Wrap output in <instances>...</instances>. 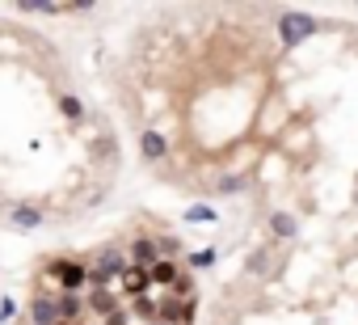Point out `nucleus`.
Segmentation results:
<instances>
[{"label": "nucleus", "mask_w": 358, "mask_h": 325, "mask_svg": "<svg viewBox=\"0 0 358 325\" xmlns=\"http://www.w3.org/2000/svg\"><path fill=\"white\" fill-rule=\"evenodd\" d=\"M316 34V18H308V13H282L278 18V43L287 47V51H295L299 43H308Z\"/></svg>", "instance_id": "obj_1"}, {"label": "nucleus", "mask_w": 358, "mask_h": 325, "mask_svg": "<svg viewBox=\"0 0 358 325\" xmlns=\"http://www.w3.org/2000/svg\"><path fill=\"white\" fill-rule=\"evenodd\" d=\"M47 275H51V279H59V287H64V291H72V296H80V287H85V283H93V266H80V262H51V266H47Z\"/></svg>", "instance_id": "obj_2"}, {"label": "nucleus", "mask_w": 358, "mask_h": 325, "mask_svg": "<svg viewBox=\"0 0 358 325\" xmlns=\"http://www.w3.org/2000/svg\"><path fill=\"white\" fill-rule=\"evenodd\" d=\"M127 254L122 249H106L101 258H97V266H93V287H106L110 279H127Z\"/></svg>", "instance_id": "obj_3"}, {"label": "nucleus", "mask_w": 358, "mask_h": 325, "mask_svg": "<svg viewBox=\"0 0 358 325\" xmlns=\"http://www.w3.org/2000/svg\"><path fill=\"white\" fill-rule=\"evenodd\" d=\"M30 321H34V325H59V300H51V296H34V304H30Z\"/></svg>", "instance_id": "obj_4"}, {"label": "nucleus", "mask_w": 358, "mask_h": 325, "mask_svg": "<svg viewBox=\"0 0 358 325\" xmlns=\"http://www.w3.org/2000/svg\"><path fill=\"white\" fill-rule=\"evenodd\" d=\"M270 233L278 241H291V237H299V220L291 212H270Z\"/></svg>", "instance_id": "obj_5"}, {"label": "nucleus", "mask_w": 358, "mask_h": 325, "mask_svg": "<svg viewBox=\"0 0 358 325\" xmlns=\"http://www.w3.org/2000/svg\"><path fill=\"white\" fill-rule=\"evenodd\" d=\"M131 258L148 270V266H156V262H160V249H156V241H152V237H139V241L131 245Z\"/></svg>", "instance_id": "obj_6"}, {"label": "nucleus", "mask_w": 358, "mask_h": 325, "mask_svg": "<svg viewBox=\"0 0 358 325\" xmlns=\"http://www.w3.org/2000/svg\"><path fill=\"white\" fill-rule=\"evenodd\" d=\"M148 275H152V283H160V287H173L177 279H182V270H177V262H169V258H160L156 266H148Z\"/></svg>", "instance_id": "obj_7"}, {"label": "nucleus", "mask_w": 358, "mask_h": 325, "mask_svg": "<svg viewBox=\"0 0 358 325\" xmlns=\"http://www.w3.org/2000/svg\"><path fill=\"white\" fill-rule=\"evenodd\" d=\"M89 308H93V312H101V317H110V312H118V296H114L110 287H93Z\"/></svg>", "instance_id": "obj_8"}, {"label": "nucleus", "mask_w": 358, "mask_h": 325, "mask_svg": "<svg viewBox=\"0 0 358 325\" xmlns=\"http://www.w3.org/2000/svg\"><path fill=\"white\" fill-rule=\"evenodd\" d=\"M139 152H143L148 160H160V156L169 152V144H164V135H160V131H143V139H139Z\"/></svg>", "instance_id": "obj_9"}, {"label": "nucleus", "mask_w": 358, "mask_h": 325, "mask_svg": "<svg viewBox=\"0 0 358 325\" xmlns=\"http://www.w3.org/2000/svg\"><path fill=\"white\" fill-rule=\"evenodd\" d=\"M148 283H152V275H148V270H143V266H131V270H127V279H122V291H131V296H135V300H139V296H143V287H148Z\"/></svg>", "instance_id": "obj_10"}, {"label": "nucleus", "mask_w": 358, "mask_h": 325, "mask_svg": "<svg viewBox=\"0 0 358 325\" xmlns=\"http://www.w3.org/2000/svg\"><path fill=\"white\" fill-rule=\"evenodd\" d=\"M80 312H85V300H80V296H72V291H64V296H59V321H64V325H72Z\"/></svg>", "instance_id": "obj_11"}, {"label": "nucleus", "mask_w": 358, "mask_h": 325, "mask_svg": "<svg viewBox=\"0 0 358 325\" xmlns=\"http://www.w3.org/2000/svg\"><path fill=\"white\" fill-rule=\"evenodd\" d=\"M13 224L17 228H38L43 224V212L38 207H13Z\"/></svg>", "instance_id": "obj_12"}, {"label": "nucleus", "mask_w": 358, "mask_h": 325, "mask_svg": "<svg viewBox=\"0 0 358 325\" xmlns=\"http://www.w3.org/2000/svg\"><path fill=\"white\" fill-rule=\"evenodd\" d=\"M186 220H190V224H215V207L194 203V207H186Z\"/></svg>", "instance_id": "obj_13"}, {"label": "nucleus", "mask_w": 358, "mask_h": 325, "mask_svg": "<svg viewBox=\"0 0 358 325\" xmlns=\"http://www.w3.org/2000/svg\"><path fill=\"white\" fill-rule=\"evenodd\" d=\"M59 110H64V118H72V123H76V118L85 114V106H80V97H72V93H64V97H59Z\"/></svg>", "instance_id": "obj_14"}, {"label": "nucleus", "mask_w": 358, "mask_h": 325, "mask_svg": "<svg viewBox=\"0 0 358 325\" xmlns=\"http://www.w3.org/2000/svg\"><path fill=\"white\" fill-rule=\"evenodd\" d=\"M245 186H249L245 174H228V178H220V195H236V191H245Z\"/></svg>", "instance_id": "obj_15"}, {"label": "nucleus", "mask_w": 358, "mask_h": 325, "mask_svg": "<svg viewBox=\"0 0 358 325\" xmlns=\"http://www.w3.org/2000/svg\"><path fill=\"white\" fill-rule=\"evenodd\" d=\"M156 249H160V258H169V262H173V258H177V249H182V241H177V237H160V241H156Z\"/></svg>", "instance_id": "obj_16"}, {"label": "nucleus", "mask_w": 358, "mask_h": 325, "mask_svg": "<svg viewBox=\"0 0 358 325\" xmlns=\"http://www.w3.org/2000/svg\"><path fill=\"white\" fill-rule=\"evenodd\" d=\"M190 266H194V270H207V266H215V249H199V254H190Z\"/></svg>", "instance_id": "obj_17"}, {"label": "nucleus", "mask_w": 358, "mask_h": 325, "mask_svg": "<svg viewBox=\"0 0 358 325\" xmlns=\"http://www.w3.org/2000/svg\"><path fill=\"white\" fill-rule=\"evenodd\" d=\"M127 321H131V312H127V308H118V312H110V317H106V325H127Z\"/></svg>", "instance_id": "obj_18"}, {"label": "nucleus", "mask_w": 358, "mask_h": 325, "mask_svg": "<svg viewBox=\"0 0 358 325\" xmlns=\"http://www.w3.org/2000/svg\"><path fill=\"white\" fill-rule=\"evenodd\" d=\"M13 312H17V300H9V296H5V304H0V317H5V321H9Z\"/></svg>", "instance_id": "obj_19"}, {"label": "nucleus", "mask_w": 358, "mask_h": 325, "mask_svg": "<svg viewBox=\"0 0 358 325\" xmlns=\"http://www.w3.org/2000/svg\"><path fill=\"white\" fill-rule=\"evenodd\" d=\"M152 325H164V321H152Z\"/></svg>", "instance_id": "obj_20"}, {"label": "nucleus", "mask_w": 358, "mask_h": 325, "mask_svg": "<svg viewBox=\"0 0 358 325\" xmlns=\"http://www.w3.org/2000/svg\"><path fill=\"white\" fill-rule=\"evenodd\" d=\"M59 325H64V321H59Z\"/></svg>", "instance_id": "obj_21"}]
</instances>
